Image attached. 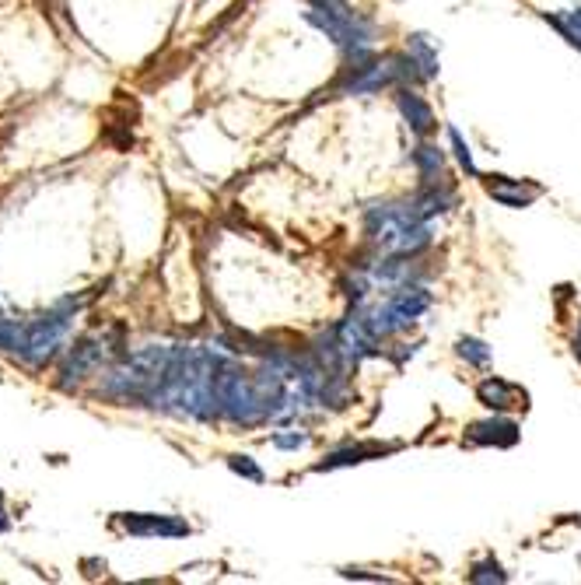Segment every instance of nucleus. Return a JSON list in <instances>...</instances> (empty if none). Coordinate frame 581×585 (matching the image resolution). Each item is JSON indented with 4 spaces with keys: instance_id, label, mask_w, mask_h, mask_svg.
<instances>
[{
    "instance_id": "f257e3e1",
    "label": "nucleus",
    "mask_w": 581,
    "mask_h": 585,
    "mask_svg": "<svg viewBox=\"0 0 581 585\" xmlns=\"http://www.w3.org/2000/svg\"><path fill=\"white\" fill-rule=\"evenodd\" d=\"M217 407L235 424H259L266 421V407L256 393V382L245 368L221 365L217 368Z\"/></svg>"
},
{
    "instance_id": "f03ea898",
    "label": "nucleus",
    "mask_w": 581,
    "mask_h": 585,
    "mask_svg": "<svg viewBox=\"0 0 581 585\" xmlns=\"http://www.w3.org/2000/svg\"><path fill=\"white\" fill-rule=\"evenodd\" d=\"M67 326L70 316H60V312H49V316L39 319H28L25 333H21V347H18V358L28 361V365H46L56 351H60L63 337H67Z\"/></svg>"
},
{
    "instance_id": "7ed1b4c3",
    "label": "nucleus",
    "mask_w": 581,
    "mask_h": 585,
    "mask_svg": "<svg viewBox=\"0 0 581 585\" xmlns=\"http://www.w3.org/2000/svg\"><path fill=\"white\" fill-rule=\"evenodd\" d=\"M116 526L130 536H189V526L182 519L151 512H123L116 515Z\"/></svg>"
},
{
    "instance_id": "20e7f679",
    "label": "nucleus",
    "mask_w": 581,
    "mask_h": 585,
    "mask_svg": "<svg viewBox=\"0 0 581 585\" xmlns=\"http://www.w3.org/2000/svg\"><path fill=\"white\" fill-rule=\"evenodd\" d=\"M469 445H497V449H511L518 442V424L504 421V417H490V421L469 424L466 431Z\"/></svg>"
},
{
    "instance_id": "39448f33",
    "label": "nucleus",
    "mask_w": 581,
    "mask_h": 585,
    "mask_svg": "<svg viewBox=\"0 0 581 585\" xmlns=\"http://www.w3.org/2000/svg\"><path fill=\"white\" fill-rule=\"evenodd\" d=\"M396 106H399V113H403V120L410 123V130H413V134H417V137H427L434 127H438V123H434V113H431V106H427L424 95L410 92V88H399Z\"/></svg>"
},
{
    "instance_id": "423d86ee",
    "label": "nucleus",
    "mask_w": 581,
    "mask_h": 585,
    "mask_svg": "<svg viewBox=\"0 0 581 585\" xmlns=\"http://www.w3.org/2000/svg\"><path fill=\"white\" fill-rule=\"evenodd\" d=\"M476 396H480L483 407L490 410H511V407H525V393L518 386H511V382L497 379V375H490V379H483L480 386H476Z\"/></svg>"
},
{
    "instance_id": "0eeeda50",
    "label": "nucleus",
    "mask_w": 581,
    "mask_h": 585,
    "mask_svg": "<svg viewBox=\"0 0 581 585\" xmlns=\"http://www.w3.org/2000/svg\"><path fill=\"white\" fill-rule=\"evenodd\" d=\"M487 193L504 207H529L543 190H539V186H529V183H518V179H508V176H490Z\"/></svg>"
},
{
    "instance_id": "6e6552de",
    "label": "nucleus",
    "mask_w": 581,
    "mask_h": 585,
    "mask_svg": "<svg viewBox=\"0 0 581 585\" xmlns=\"http://www.w3.org/2000/svg\"><path fill=\"white\" fill-rule=\"evenodd\" d=\"M396 445H382V442H357V445H347V449H336L329 452L326 459H322L315 470H336V466H354V463H368V459L375 456H385V452H392Z\"/></svg>"
},
{
    "instance_id": "1a4fd4ad",
    "label": "nucleus",
    "mask_w": 581,
    "mask_h": 585,
    "mask_svg": "<svg viewBox=\"0 0 581 585\" xmlns=\"http://www.w3.org/2000/svg\"><path fill=\"white\" fill-rule=\"evenodd\" d=\"M98 358H102V347H95L91 340H81V344L70 351V361L67 368H63V386H70V379H84V375L91 372V368L98 365Z\"/></svg>"
},
{
    "instance_id": "9d476101",
    "label": "nucleus",
    "mask_w": 581,
    "mask_h": 585,
    "mask_svg": "<svg viewBox=\"0 0 581 585\" xmlns=\"http://www.w3.org/2000/svg\"><path fill=\"white\" fill-rule=\"evenodd\" d=\"M406 53H410L413 64H417L420 81L438 78V53H434L431 39H427V36H413V39H410V50H406Z\"/></svg>"
},
{
    "instance_id": "9b49d317",
    "label": "nucleus",
    "mask_w": 581,
    "mask_h": 585,
    "mask_svg": "<svg viewBox=\"0 0 581 585\" xmlns=\"http://www.w3.org/2000/svg\"><path fill=\"white\" fill-rule=\"evenodd\" d=\"M413 165H417V172H420L424 183H434L438 172H441V165H445V155H441L434 144H420V148L413 151Z\"/></svg>"
},
{
    "instance_id": "f8f14e48",
    "label": "nucleus",
    "mask_w": 581,
    "mask_h": 585,
    "mask_svg": "<svg viewBox=\"0 0 581 585\" xmlns=\"http://www.w3.org/2000/svg\"><path fill=\"white\" fill-rule=\"evenodd\" d=\"M550 22H553V29L567 39V43L581 50V11H564V15H553Z\"/></svg>"
},
{
    "instance_id": "ddd939ff",
    "label": "nucleus",
    "mask_w": 581,
    "mask_h": 585,
    "mask_svg": "<svg viewBox=\"0 0 581 585\" xmlns=\"http://www.w3.org/2000/svg\"><path fill=\"white\" fill-rule=\"evenodd\" d=\"M459 354L469 361V365H480V368L490 361V347L483 344V340H476V337H462L459 340Z\"/></svg>"
},
{
    "instance_id": "4468645a",
    "label": "nucleus",
    "mask_w": 581,
    "mask_h": 585,
    "mask_svg": "<svg viewBox=\"0 0 581 585\" xmlns=\"http://www.w3.org/2000/svg\"><path fill=\"white\" fill-rule=\"evenodd\" d=\"M469 582H508V575H504L497 561H483L469 571Z\"/></svg>"
},
{
    "instance_id": "2eb2a0df",
    "label": "nucleus",
    "mask_w": 581,
    "mask_h": 585,
    "mask_svg": "<svg viewBox=\"0 0 581 585\" xmlns=\"http://www.w3.org/2000/svg\"><path fill=\"white\" fill-rule=\"evenodd\" d=\"M448 137H452V148H455V158H459V165L469 172V176H476V165H473V151H469V144L462 141V134L455 127H448Z\"/></svg>"
},
{
    "instance_id": "dca6fc26",
    "label": "nucleus",
    "mask_w": 581,
    "mask_h": 585,
    "mask_svg": "<svg viewBox=\"0 0 581 585\" xmlns=\"http://www.w3.org/2000/svg\"><path fill=\"white\" fill-rule=\"evenodd\" d=\"M228 466H231V470H235V473H242V477L256 480V484H263V480H266V473L259 470V466L252 463L249 456H228Z\"/></svg>"
},
{
    "instance_id": "f3484780",
    "label": "nucleus",
    "mask_w": 581,
    "mask_h": 585,
    "mask_svg": "<svg viewBox=\"0 0 581 585\" xmlns=\"http://www.w3.org/2000/svg\"><path fill=\"white\" fill-rule=\"evenodd\" d=\"M273 445H277V449H301V445H308V435L305 431H294V435H273Z\"/></svg>"
},
{
    "instance_id": "a211bd4d",
    "label": "nucleus",
    "mask_w": 581,
    "mask_h": 585,
    "mask_svg": "<svg viewBox=\"0 0 581 585\" xmlns=\"http://www.w3.org/2000/svg\"><path fill=\"white\" fill-rule=\"evenodd\" d=\"M11 526V519H7V512H4V494H0V533Z\"/></svg>"
},
{
    "instance_id": "6ab92c4d",
    "label": "nucleus",
    "mask_w": 581,
    "mask_h": 585,
    "mask_svg": "<svg viewBox=\"0 0 581 585\" xmlns=\"http://www.w3.org/2000/svg\"><path fill=\"white\" fill-rule=\"evenodd\" d=\"M574 354H581V344H578V340H574Z\"/></svg>"
}]
</instances>
